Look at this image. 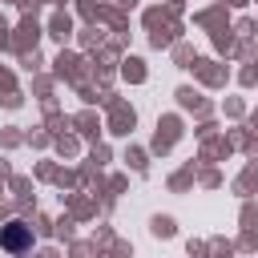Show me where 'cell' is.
Listing matches in <instances>:
<instances>
[{"label":"cell","instance_id":"cell-1","mask_svg":"<svg viewBox=\"0 0 258 258\" xmlns=\"http://www.w3.org/2000/svg\"><path fill=\"white\" fill-rule=\"evenodd\" d=\"M0 242H4V250H28V246H32V226H24V222H8L4 234H0Z\"/></svg>","mask_w":258,"mask_h":258}]
</instances>
